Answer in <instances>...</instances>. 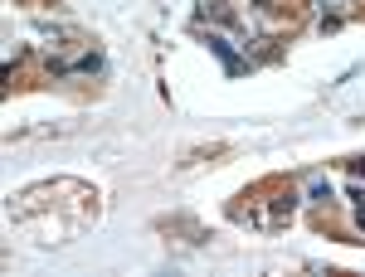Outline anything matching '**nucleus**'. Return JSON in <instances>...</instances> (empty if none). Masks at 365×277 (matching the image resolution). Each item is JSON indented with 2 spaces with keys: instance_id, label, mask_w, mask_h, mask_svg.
<instances>
[{
  "instance_id": "1",
  "label": "nucleus",
  "mask_w": 365,
  "mask_h": 277,
  "mask_svg": "<svg viewBox=\"0 0 365 277\" xmlns=\"http://www.w3.org/2000/svg\"><path fill=\"white\" fill-rule=\"evenodd\" d=\"M249 204H239V219L258 224V229H273V224H282L287 214H292V204H297V194H292V185H278V199H258V190L244 194Z\"/></svg>"
},
{
  "instance_id": "2",
  "label": "nucleus",
  "mask_w": 365,
  "mask_h": 277,
  "mask_svg": "<svg viewBox=\"0 0 365 277\" xmlns=\"http://www.w3.org/2000/svg\"><path fill=\"white\" fill-rule=\"evenodd\" d=\"M210 49L225 58V68H229V73H239V68H244V63H239V54L229 49V39H225V34H210Z\"/></svg>"
},
{
  "instance_id": "3",
  "label": "nucleus",
  "mask_w": 365,
  "mask_h": 277,
  "mask_svg": "<svg viewBox=\"0 0 365 277\" xmlns=\"http://www.w3.org/2000/svg\"><path fill=\"white\" fill-rule=\"evenodd\" d=\"M356 224L365 229V194H356Z\"/></svg>"
},
{
  "instance_id": "4",
  "label": "nucleus",
  "mask_w": 365,
  "mask_h": 277,
  "mask_svg": "<svg viewBox=\"0 0 365 277\" xmlns=\"http://www.w3.org/2000/svg\"><path fill=\"white\" fill-rule=\"evenodd\" d=\"M351 170H356V175H365V161H351Z\"/></svg>"
}]
</instances>
